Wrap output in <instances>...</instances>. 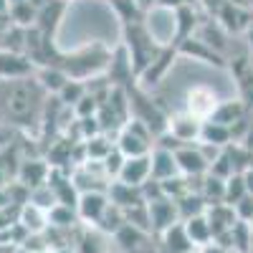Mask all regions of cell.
I'll use <instances>...</instances> for the list:
<instances>
[{"mask_svg":"<svg viewBox=\"0 0 253 253\" xmlns=\"http://www.w3.org/2000/svg\"><path fill=\"white\" fill-rule=\"evenodd\" d=\"M38 91H43V86H41L36 79H23V81H18L15 86H10L8 101H5L8 114L13 119H23V117L33 114V109H36V94Z\"/></svg>","mask_w":253,"mask_h":253,"instance_id":"cell-3","label":"cell"},{"mask_svg":"<svg viewBox=\"0 0 253 253\" xmlns=\"http://www.w3.org/2000/svg\"><path fill=\"white\" fill-rule=\"evenodd\" d=\"M152 132L137 119H129L117 134V150L124 157H142L152 152Z\"/></svg>","mask_w":253,"mask_h":253,"instance_id":"cell-2","label":"cell"},{"mask_svg":"<svg viewBox=\"0 0 253 253\" xmlns=\"http://www.w3.org/2000/svg\"><path fill=\"white\" fill-rule=\"evenodd\" d=\"M228 253H238V251H228Z\"/></svg>","mask_w":253,"mask_h":253,"instance_id":"cell-31","label":"cell"},{"mask_svg":"<svg viewBox=\"0 0 253 253\" xmlns=\"http://www.w3.org/2000/svg\"><path fill=\"white\" fill-rule=\"evenodd\" d=\"M36 81L43 86V91H51V94H58L63 89V84L69 81V74L66 71H61L58 66H43L38 71Z\"/></svg>","mask_w":253,"mask_h":253,"instance_id":"cell-21","label":"cell"},{"mask_svg":"<svg viewBox=\"0 0 253 253\" xmlns=\"http://www.w3.org/2000/svg\"><path fill=\"white\" fill-rule=\"evenodd\" d=\"M144 15H147L144 28L150 31V36L157 41L160 46L175 43V8L155 5L152 10H147Z\"/></svg>","mask_w":253,"mask_h":253,"instance_id":"cell-5","label":"cell"},{"mask_svg":"<svg viewBox=\"0 0 253 253\" xmlns=\"http://www.w3.org/2000/svg\"><path fill=\"white\" fill-rule=\"evenodd\" d=\"M251 253H253V251H251Z\"/></svg>","mask_w":253,"mask_h":253,"instance_id":"cell-32","label":"cell"},{"mask_svg":"<svg viewBox=\"0 0 253 253\" xmlns=\"http://www.w3.org/2000/svg\"><path fill=\"white\" fill-rule=\"evenodd\" d=\"M134 3L142 8V13H147V10H152L157 5V0H134Z\"/></svg>","mask_w":253,"mask_h":253,"instance_id":"cell-27","label":"cell"},{"mask_svg":"<svg viewBox=\"0 0 253 253\" xmlns=\"http://www.w3.org/2000/svg\"><path fill=\"white\" fill-rule=\"evenodd\" d=\"M198 142L213 144V147H220V150H223V147H228L230 142H233V137H230V126L208 119V122H203V129H200V139Z\"/></svg>","mask_w":253,"mask_h":253,"instance_id":"cell-18","label":"cell"},{"mask_svg":"<svg viewBox=\"0 0 253 253\" xmlns=\"http://www.w3.org/2000/svg\"><path fill=\"white\" fill-rule=\"evenodd\" d=\"M180 53L185 56H193L198 61H205V63H215V66H223V56L218 53V48H213L210 43H205L203 38H185L180 41Z\"/></svg>","mask_w":253,"mask_h":253,"instance_id":"cell-14","label":"cell"},{"mask_svg":"<svg viewBox=\"0 0 253 253\" xmlns=\"http://www.w3.org/2000/svg\"><path fill=\"white\" fill-rule=\"evenodd\" d=\"M246 117V107L238 101V99H223L220 104H218V109L213 112V122H218V124H225V126H230L233 122H238V119H243Z\"/></svg>","mask_w":253,"mask_h":253,"instance_id":"cell-20","label":"cell"},{"mask_svg":"<svg viewBox=\"0 0 253 253\" xmlns=\"http://www.w3.org/2000/svg\"><path fill=\"white\" fill-rule=\"evenodd\" d=\"M8 225H10V223H8V220H5V218H3V215H0V233H3V230H5V228H8Z\"/></svg>","mask_w":253,"mask_h":253,"instance_id":"cell-30","label":"cell"},{"mask_svg":"<svg viewBox=\"0 0 253 253\" xmlns=\"http://www.w3.org/2000/svg\"><path fill=\"white\" fill-rule=\"evenodd\" d=\"M198 253H228V251H225V248H220L218 243H208V246L198 248Z\"/></svg>","mask_w":253,"mask_h":253,"instance_id":"cell-26","label":"cell"},{"mask_svg":"<svg viewBox=\"0 0 253 253\" xmlns=\"http://www.w3.org/2000/svg\"><path fill=\"white\" fill-rule=\"evenodd\" d=\"M109 208V195L101 193V190H91V193H81L79 203H76V215L81 223L86 225H96L101 220V215L107 213Z\"/></svg>","mask_w":253,"mask_h":253,"instance_id":"cell-9","label":"cell"},{"mask_svg":"<svg viewBox=\"0 0 253 253\" xmlns=\"http://www.w3.org/2000/svg\"><path fill=\"white\" fill-rule=\"evenodd\" d=\"M124 38H126V56L132 61V69L139 76L150 63L160 56L165 46H160L157 41L150 36V31L144 28V23H126L124 26Z\"/></svg>","mask_w":253,"mask_h":253,"instance_id":"cell-1","label":"cell"},{"mask_svg":"<svg viewBox=\"0 0 253 253\" xmlns=\"http://www.w3.org/2000/svg\"><path fill=\"white\" fill-rule=\"evenodd\" d=\"M51 253H76V251H71L69 246H61V248H56V251H51Z\"/></svg>","mask_w":253,"mask_h":253,"instance_id":"cell-29","label":"cell"},{"mask_svg":"<svg viewBox=\"0 0 253 253\" xmlns=\"http://www.w3.org/2000/svg\"><path fill=\"white\" fill-rule=\"evenodd\" d=\"M218 104H220L218 94L210 86H205V84H195V86H190L185 91V112L193 114L200 122H208L210 117H213Z\"/></svg>","mask_w":253,"mask_h":253,"instance_id":"cell-4","label":"cell"},{"mask_svg":"<svg viewBox=\"0 0 253 253\" xmlns=\"http://www.w3.org/2000/svg\"><path fill=\"white\" fill-rule=\"evenodd\" d=\"M248 195L246 190V180H243V172H233L228 180H225V203L228 205H236L241 198Z\"/></svg>","mask_w":253,"mask_h":253,"instance_id":"cell-24","label":"cell"},{"mask_svg":"<svg viewBox=\"0 0 253 253\" xmlns=\"http://www.w3.org/2000/svg\"><path fill=\"white\" fill-rule=\"evenodd\" d=\"M33 71H36V63L31 56L13 48H0V79L23 81V79H31Z\"/></svg>","mask_w":253,"mask_h":253,"instance_id":"cell-6","label":"cell"},{"mask_svg":"<svg viewBox=\"0 0 253 253\" xmlns=\"http://www.w3.org/2000/svg\"><path fill=\"white\" fill-rule=\"evenodd\" d=\"M233 210H236V218H238V220H243V223H253V195L241 198V200L233 205Z\"/></svg>","mask_w":253,"mask_h":253,"instance_id":"cell-25","label":"cell"},{"mask_svg":"<svg viewBox=\"0 0 253 253\" xmlns=\"http://www.w3.org/2000/svg\"><path fill=\"white\" fill-rule=\"evenodd\" d=\"M200 129H203V122L195 119L193 114H175V117H167V129L165 132H170L180 144H193L200 139Z\"/></svg>","mask_w":253,"mask_h":253,"instance_id":"cell-10","label":"cell"},{"mask_svg":"<svg viewBox=\"0 0 253 253\" xmlns=\"http://www.w3.org/2000/svg\"><path fill=\"white\" fill-rule=\"evenodd\" d=\"M150 177H152V160H150V155L126 157L124 165H122V170H119V175H117L119 182L134 185V187H142Z\"/></svg>","mask_w":253,"mask_h":253,"instance_id":"cell-11","label":"cell"},{"mask_svg":"<svg viewBox=\"0 0 253 253\" xmlns=\"http://www.w3.org/2000/svg\"><path fill=\"white\" fill-rule=\"evenodd\" d=\"M147 210H150V225L155 233H165L167 228H172L175 223H180V210H177V203L172 198H157V200H150L147 203Z\"/></svg>","mask_w":253,"mask_h":253,"instance_id":"cell-7","label":"cell"},{"mask_svg":"<svg viewBox=\"0 0 253 253\" xmlns=\"http://www.w3.org/2000/svg\"><path fill=\"white\" fill-rule=\"evenodd\" d=\"M150 160H152V177L155 180H167V177L180 175V167H177V160H175L172 150L155 147V150L150 152Z\"/></svg>","mask_w":253,"mask_h":253,"instance_id":"cell-15","label":"cell"},{"mask_svg":"<svg viewBox=\"0 0 253 253\" xmlns=\"http://www.w3.org/2000/svg\"><path fill=\"white\" fill-rule=\"evenodd\" d=\"M175 160L180 167V175L185 177H203L210 170V162L203 155L200 144H182L175 150Z\"/></svg>","mask_w":253,"mask_h":253,"instance_id":"cell-8","label":"cell"},{"mask_svg":"<svg viewBox=\"0 0 253 253\" xmlns=\"http://www.w3.org/2000/svg\"><path fill=\"white\" fill-rule=\"evenodd\" d=\"M182 225H185V233H187L190 243L195 246V251L203 248V246H208V243H213V230H210V223H208V215L205 213L182 220Z\"/></svg>","mask_w":253,"mask_h":253,"instance_id":"cell-16","label":"cell"},{"mask_svg":"<svg viewBox=\"0 0 253 253\" xmlns=\"http://www.w3.org/2000/svg\"><path fill=\"white\" fill-rule=\"evenodd\" d=\"M79 223V215H76V208H69V205H61L56 203L51 210H48V228H71Z\"/></svg>","mask_w":253,"mask_h":253,"instance_id":"cell-22","label":"cell"},{"mask_svg":"<svg viewBox=\"0 0 253 253\" xmlns=\"http://www.w3.org/2000/svg\"><path fill=\"white\" fill-rule=\"evenodd\" d=\"M48 172H51V165L43 162V160H20L18 182H23L28 190H33L38 185L48 182Z\"/></svg>","mask_w":253,"mask_h":253,"instance_id":"cell-12","label":"cell"},{"mask_svg":"<svg viewBox=\"0 0 253 253\" xmlns=\"http://www.w3.org/2000/svg\"><path fill=\"white\" fill-rule=\"evenodd\" d=\"M160 236H162V248H165L167 253H193V251H195V246L190 243V238H187V233H185L182 220L175 223L172 228H167L165 233H160Z\"/></svg>","mask_w":253,"mask_h":253,"instance_id":"cell-17","label":"cell"},{"mask_svg":"<svg viewBox=\"0 0 253 253\" xmlns=\"http://www.w3.org/2000/svg\"><path fill=\"white\" fill-rule=\"evenodd\" d=\"M84 94H86V81H79V79H69L66 84H63V89L56 94L61 99L63 107H76V104L84 99Z\"/></svg>","mask_w":253,"mask_h":253,"instance_id":"cell-23","label":"cell"},{"mask_svg":"<svg viewBox=\"0 0 253 253\" xmlns=\"http://www.w3.org/2000/svg\"><path fill=\"white\" fill-rule=\"evenodd\" d=\"M0 190H5V167L0 165Z\"/></svg>","mask_w":253,"mask_h":253,"instance_id":"cell-28","label":"cell"},{"mask_svg":"<svg viewBox=\"0 0 253 253\" xmlns=\"http://www.w3.org/2000/svg\"><path fill=\"white\" fill-rule=\"evenodd\" d=\"M18 223L23 225L28 233H46L48 230V210L38 208L36 203H23L18 210Z\"/></svg>","mask_w":253,"mask_h":253,"instance_id":"cell-13","label":"cell"},{"mask_svg":"<svg viewBox=\"0 0 253 253\" xmlns=\"http://www.w3.org/2000/svg\"><path fill=\"white\" fill-rule=\"evenodd\" d=\"M74 251L76 253H107V233H101L99 228L89 225V230H84L79 236V243Z\"/></svg>","mask_w":253,"mask_h":253,"instance_id":"cell-19","label":"cell"}]
</instances>
